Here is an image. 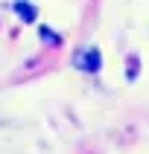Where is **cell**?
Listing matches in <instances>:
<instances>
[{
	"mask_svg": "<svg viewBox=\"0 0 149 154\" xmlns=\"http://www.w3.org/2000/svg\"><path fill=\"white\" fill-rule=\"evenodd\" d=\"M15 12L21 15V20H26V23H32L35 17H38L35 6H32V3H26V0H18V3H15Z\"/></svg>",
	"mask_w": 149,
	"mask_h": 154,
	"instance_id": "cell-2",
	"label": "cell"
},
{
	"mask_svg": "<svg viewBox=\"0 0 149 154\" xmlns=\"http://www.w3.org/2000/svg\"><path fill=\"white\" fill-rule=\"evenodd\" d=\"M41 38H44L47 44H50V47H59V44H61V38H59L56 32H53V29H47V26H41Z\"/></svg>",
	"mask_w": 149,
	"mask_h": 154,
	"instance_id": "cell-3",
	"label": "cell"
},
{
	"mask_svg": "<svg viewBox=\"0 0 149 154\" xmlns=\"http://www.w3.org/2000/svg\"><path fill=\"white\" fill-rule=\"evenodd\" d=\"M76 67L79 70H88V73H96V70L102 67V55H99V50L76 52Z\"/></svg>",
	"mask_w": 149,
	"mask_h": 154,
	"instance_id": "cell-1",
	"label": "cell"
}]
</instances>
